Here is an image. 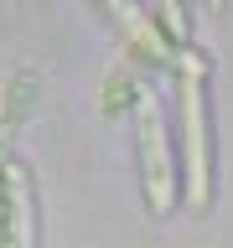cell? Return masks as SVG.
Listing matches in <instances>:
<instances>
[{"label":"cell","mask_w":233,"mask_h":248,"mask_svg":"<svg viewBox=\"0 0 233 248\" xmlns=\"http://www.w3.org/2000/svg\"><path fill=\"white\" fill-rule=\"evenodd\" d=\"M0 248H36V202L16 160L0 166Z\"/></svg>","instance_id":"3"},{"label":"cell","mask_w":233,"mask_h":248,"mask_svg":"<svg viewBox=\"0 0 233 248\" xmlns=\"http://www.w3.org/2000/svg\"><path fill=\"white\" fill-rule=\"evenodd\" d=\"M140 176H145V197L150 212H166L176 197L171 181V150H166V129H161V108L150 93H140Z\"/></svg>","instance_id":"2"},{"label":"cell","mask_w":233,"mask_h":248,"mask_svg":"<svg viewBox=\"0 0 233 248\" xmlns=\"http://www.w3.org/2000/svg\"><path fill=\"white\" fill-rule=\"evenodd\" d=\"M207 5H213V11H217V5H223V0H207Z\"/></svg>","instance_id":"5"},{"label":"cell","mask_w":233,"mask_h":248,"mask_svg":"<svg viewBox=\"0 0 233 248\" xmlns=\"http://www.w3.org/2000/svg\"><path fill=\"white\" fill-rule=\"evenodd\" d=\"M104 11L114 16V21H119V31H124V36H130V42L140 46V52H145V57H161V62L171 57V46H166V36H161V31L150 26V16L140 11L135 0H104Z\"/></svg>","instance_id":"4"},{"label":"cell","mask_w":233,"mask_h":248,"mask_svg":"<svg viewBox=\"0 0 233 248\" xmlns=\"http://www.w3.org/2000/svg\"><path fill=\"white\" fill-rule=\"evenodd\" d=\"M182 140H186V207H207V108H202V57L182 52Z\"/></svg>","instance_id":"1"}]
</instances>
